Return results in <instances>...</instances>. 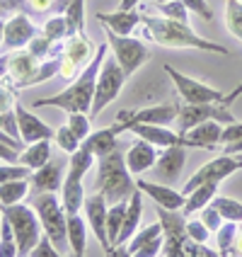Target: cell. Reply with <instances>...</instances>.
<instances>
[{"mask_svg": "<svg viewBox=\"0 0 242 257\" xmlns=\"http://www.w3.org/2000/svg\"><path fill=\"white\" fill-rule=\"evenodd\" d=\"M109 44L104 42L97 46V54L92 56V61L87 63L85 68L80 71L78 78H73L71 85L66 90H61L58 95H49L42 100H34L32 107L34 109H42V107H58V109H66V112H92V100H95V87H97V75L102 71V63L109 54Z\"/></svg>", "mask_w": 242, "mask_h": 257, "instance_id": "6da1fadb", "label": "cell"}, {"mask_svg": "<svg viewBox=\"0 0 242 257\" xmlns=\"http://www.w3.org/2000/svg\"><path fill=\"white\" fill-rule=\"evenodd\" d=\"M141 25H143V37L148 42L157 44V46H165V49H194V51H211V54H223V56L230 54L223 44L208 42V39L199 37L196 32H191L189 25L170 20L165 15H160V17L143 15Z\"/></svg>", "mask_w": 242, "mask_h": 257, "instance_id": "7a4b0ae2", "label": "cell"}, {"mask_svg": "<svg viewBox=\"0 0 242 257\" xmlns=\"http://www.w3.org/2000/svg\"><path fill=\"white\" fill-rule=\"evenodd\" d=\"M95 187L102 192L109 204L116 201H128V197L138 189L133 182V172L128 170L124 153L114 148L112 153L97 158V177H95Z\"/></svg>", "mask_w": 242, "mask_h": 257, "instance_id": "3957f363", "label": "cell"}, {"mask_svg": "<svg viewBox=\"0 0 242 257\" xmlns=\"http://www.w3.org/2000/svg\"><path fill=\"white\" fill-rule=\"evenodd\" d=\"M97 158L92 156L90 151H85L83 146L71 153L68 158V168H66V180H63V189H61V201L66 214H80L83 204H85V192H83V177L87 175V170L92 168Z\"/></svg>", "mask_w": 242, "mask_h": 257, "instance_id": "277c9868", "label": "cell"}, {"mask_svg": "<svg viewBox=\"0 0 242 257\" xmlns=\"http://www.w3.org/2000/svg\"><path fill=\"white\" fill-rule=\"evenodd\" d=\"M0 211L10 221V226H13V230H15L20 257L32 255L34 245L39 243V238L44 235V228H42V221H39L37 209L20 201V204H13V206H0Z\"/></svg>", "mask_w": 242, "mask_h": 257, "instance_id": "5b68a950", "label": "cell"}, {"mask_svg": "<svg viewBox=\"0 0 242 257\" xmlns=\"http://www.w3.org/2000/svg\"><path fill=\"white\" fill-rule=\"evenodd\" d=\"M32 206L39 214L44 233L63 252V245H68V216L63 209V201L58 199V192H37V199Z\"/></svg>", "mask_w": 242, "mask_h": 257, "instance_id": "8992f818", "label": "cell"}, {"mask_svg": "<svg viewBox=\"0 0 242 257\" xmlns=\"http://www.w3.org/2000/svg\"><path fill=\"white\" fill-rule=\"evenodd\" d=\"M179 102L172 100L165 104H153V107H143V109H121L116 114V121L112 124L114 134L119 136L121 131H128L131 124H160V126H172L179 114Z\"/></svg>", "mask_w": 242, "mask_h": 257, "instance_id": "52a82bcc", "label": "cell"}, {"mask_svg": "<svg viewBox=\"0 0 242 257\" xmlns=\"http://www.w3.org/2000/svg\"><path fill=\"white\" fill-rule=\"evenodd\" d=\"M126 73L124 68L119 66V61L107 56L104 58V63H102V71L97 75V87H95V100H92V116H100L104 112V107L109 104V102H114L119 97V92H121V87L126 83Z\"/></svg>", "mask_w": 242, "mask_h": 257, "instance_id": "ba28073f", "label": "cell"}, {"mask_svg": "<svg viewBox=\"0 0 242 257\" xmlns=\"http://www.w3.org/2000/svg\"><path fill=\"white\" fill-rule=\"evenodd\" d=\"M104 37H107V44H109L112 54H114V58L119 61V66L124 68L126 75H133L150 58L148 46L141 39L131 37V34H116L112 29H104Z\"/></svg>", "mask_w": 242, "mask_h": 257, "instance_id": "9c48e42d", "label": "cell"}, {"mask_svg": "<svg viewBox=\"0 0 242 257\" xmlns=\"http://www.w3.org/2000/svg\"><path fill=\"white\" fill-rule=\"evenodd\" d=\"M157 221L162 226V235H165V245H162V252L160 255L165 257H179L184 255V243L189 240L186 235V216L182 214V209L172 211V209H165V206H157Z\"/></svg>", "mask_w": 242, "mask_h": 257, "instance_id": "30bf717a", "label": "cell"}, {"mask_svg": "<svg viewBox=\"0 0 242 257\" xmlns=\"http://www.w3.org/2000/svg\"><path fill=\"white\" fill-rule=\"evenodd\" d=\"M223 121V124H230L235 121V116L230 112L223 102H203V104H189L184 102L179 107V114H177V121H174V128L182 134L186 128L196 126V124H203V121Z\"/></svg>", "mask_w": 242, "mask_h": 257, "instance_id": "8fae6325", "label": "cell"}, {"mask_svg": "<svg viewBox=\"0 0 242 257\" xmlns=\"http://www.w3.org/2000/svg\"><path fill=\"white\" fill-rule=\"evenodd\" d=\"M242 168L240 158L237 156H228V153H220L218 158H213V160H208V163H203L199 170L194 172L189 180H186V185L182 187V194H189V192H194L196 187L206 185V182H223L225 177H230L232 172H237Z\"/></svg>", "mask_w": 242, "mask_h": 257, "instance_id": "7c38bea8", "label": "cell"}, {"mask_svg": "<svg viewBox=\"0 0 242 257\" xmlns=\"http://www.w3.org/2000/svg\"><path fill=\"white\" fill-rule=\"evenodd\" d=\"M165 71L170 75V80L174 83V90L179 92V97L189 104H203V102H223L225 97V92L223 90H215V87L206 85V83H201V80H194V78H189L184 73L174 71L170 63H165Z\"/></svg>", "mask_w": 242, "mask_h": 257, "instance_id": "4fadbf2b", "label": "cell"}, {"mask_svg": "<svg viewBox=\"0 0 242 257\" xmlns=\"http://www.w3.org/2000/svg\"><path fill=\"white\" fill-rule=\"evenodd\" d=\"M165 245V235H162V226L160 221L145 226V228L136 230L133 238L126 243V247H114L112 255H131V257H155L162 252Z\"/></svg>", "mask_w": 242, "mask_h": 257, "instance_id": "5bb4252c", "label": "cell"}, {"mask_svg": "<svg viewBox=\"0 0 242 257\" xmlns=\"http://www.w3.org/2000/svg\"><path fill=\"white\" fill-rule=\"evenodd\" d=\"M83 209H85L87 226H90V230L95 233V238L100 240L102 250H104L107 255H112L114 247H112L109 235H107V211H109V201H107V197H104L102 192H95V194L85 197Z\"/></svg>", "mask_w": 242, "mask_h": 257, "instance_id": "9a60e30c", "label": "cell"}, {"mask_svg": "<svg viewBox=\"0 0 242 257\" xmlns=\"http://www.w3.org/2000/svg\"><path fill=\"white\" fill-rule=\"evenodd\" d=\"M184 160H186V151L182 146H167L157 153L155 165L150 168L153 170V180L162 182V185H177V180L182 177L184 170Z\"/></svg>", "mask_w": 242, "mask_h": 257, "instance_id": "2e32d148", "label": "cell"}, {"mask_svg": "<svg viewBox=\"0 0 242 257\" xmlns=\"http://www.w3.org/2000/svg\"><path fill=\"white\" fill-rule=\"evenodd\" d=\"M39 32L34 27V22L29 20V15L25 13H13L8 20H5V42L3 46L10 49V51H17V49H27V44L37 37Z\"/></svg>", "mask_w": 242, "mask_h": 257, "instance_id": "e0dca14e", "label": "cell"}, {"mask_svg": "<svg viewBox=\"0 0 242 257\" xmlns=\"http://www.w3.org/2000/svg\"><path fill=\"white\" fill-rule=\"evenodd\" d=\"M223 121H203V124H196V126L182 131V139H184V148H203V151H213L220 146V139H223Z\"/></svg>", "mask_w": 242, "mask_h": 257, "instance_id": "ac0fdd59", "label": "cell"}, {"mask_svg": "<svg viewBox=\"0 0 242 257\" xmlns=\"http://www.w3.org/2000/svg\"><path fill=\"white\" fill-rule=\"evenodd\" d=\"M15 114H17V126H20V139L22 143H34L42 139H54L56 128H51L46 121H42L34 112H29L27 107L15 104Z\"/></svg>", "mask_w": 242, "mask_h": 257, "instance_id": "d6986e66", "label": "cell"}, {"mask_svg": "<svg viewBox=\"0 0 242 257\" xmlns=\"http://www.w3.org/2000/svg\"><path fill=\"white\" fill-rule=\"evenodd\" d=\"M136 187L141 189L143 194H148L157 206H165V209H172V211H177V209L184 206L186 197L182 194V189H174L172 185H162V182H155V180H143V177H138Z\"/></svg>", "mask_w": 242, "mask_h": 257, "instance_id": "ffe728a7", "label": "cell"}, {"mask_svg": "<svg viewBox=\"0 0 242 257\" xmlns=\"http://www.w3.org/2000/svg\"><path fill=\"white\" fill-rule=\"evenodd\" d=\"M39 58L29 51H10V68H8V80L15 85V90L29 87L32 75L39 68Z\"/></svg>", "mask_w": 242, "mask_h": 257, "instance_id": "44dd1931", "label": "cell"}, {"mask_svg": "<svg viewBox=\"0 0 242 257\" xmlns=\"http://www.w3.org/2000/svg\"><path fill=\"white\" fill-rule=\"evenodd\" d=\"M66 168L61 160H49L46 165H42L39 170H32L29 182L37 192H61L63 189V180H66Z\"/></svg>", "mask_w": 242, "mask_h": 257, "instance_id": "7402d4cb", "label": "cell"}, {"mask_svg": "<svg viewBox=\"0 0 242 257\" xmlns=\"http://www.w3.org/2000/svg\"><path fill=\"white\" fill-rule=\"evenodd\" d=\"M124 158H126L128 170L133 172L136 177H141L143 172H148L153 165H155L157 146H153L150 141H145V139H141V136H138L136 141L131 143V148L124 153Z\"/></svg>", "mask_w": 242, "mask_h": 257, "instance_id": "603a6c76", "label": "cell"}, {"mask_svg": "<svg viewBox=\"0 0 242 257\" xmlns=\"http://www.w3.org/2000/svg\"><path fill=\"white\" fill-rule=\"evenodd\" d=\"M128 131H133L136 136L150 141L157 148H167V146H182L184 148V139L177 128L172 131L170 126H160V124H131Z\"/></svg>", "mask_w": 242, "mask_h": 257, "instance_id": "cb8c5ba5", "label": "cell"}, {"mask_svg": "<svg viewBox=\"0 0 242 257\" xmlns=\"http://www.w3.org/2000/svg\"><path fill=\"white\" fill-rule=\"evenodd\" d=\"M97 51H95V46H92V42L85 37V32H78V34H71L66 42H63V56L71 58L73 63L83 71L87 63L92 61V56H95Z\"/></svg>", "mask_w": 242, "mask_h": 257, "instance_id": "d4e9b609", "label": "cell"}, {"mask_svg": "<svg viewBox=\"0 0 242 257\" xmlns=\"http://www.w3.org/2000/svg\"><path fill=\"white\" fill-rule=\"evenodd\" d=\"M97 22H102L107 29H112L116 34H131L136 25H141L143 15L136 10H116V13H95Z\"/></svg>", "mask_w": 242, "mask_h": 257, "instance_id": "484cf974", "label": "cell"}, {"mask_svg": "<svg viewBox=\"0 0 242 257\" xmlns=\"http://www.w3.org/2000/svg\"><path fill=\"white\" fill-rule=\"evenodd\" d=\"M143 216V192L136 189L131 197H128V206H126V216H124V226H121V233H119V240L116 245H126L133 233L138 230V223H141Z\"/></svg>", "mask_w": 242, "mask_h": 257, "instance_id": "4316f807", "label": "cell"}, {"mask_svg": "<svg viewBox=\"0 0 242 257\" xmlns=\"http://www.w3.org/2000/svg\"><path fill=\"white\" fill-rule=\"evenodd\" d=\"M80 146H83L85 151H90L95 158H102V156H107V153H112L114 148H119V146H116V134L112 126L90 131V136H87Z\"/></svg>", "mask_w": 242, "mask_h": 257, "instance_id": "83f0119b", "label": "cell"}, {"mask_svg": "<svg viewBox=\"0 0 242 257\" xmlns=\"http://www.w3.org/2000/svg\"><path fill=\"white\" fill-rule=\"evenodd\" d=\"M218 194V182H206V185L196 187L194 192H189L184 199V206H182V214L184 216H194L199 214L203 206H208L213 197Z\"/></svg>", "mask_w": 242, "mask_h": 257, "instance_id": "f1b7e54d", "label": "cell"}, {"mask_svg": "<svg viewBox=\"0 0 242 257\" xmlns=\"http://www.w3.org/2000/svg\"><path fill=\"white\" fill-rule=\"evenodd\" d=\"M49 160H51V139H42V141L27 143V148L20 151V163L32 168V170H39Z\"/></svg>", "mask_w": 242, "mask_h": 257, "instance_id": "f546056e", "label": "cell"}, {"mask_svg": "<svg viewBox=\"0 0 242 257\" xmlns=\"http://www.w3.org/2000/svg\"><path fill=\"white\" fill-rule=\"evenodd\" d=\"M68 216V214H66ZM68 245H71V255H85L87 245V223L83 221L80 214L68 216Z\"/></svg>", "mask_w": 242, "mask_h": 257, "instance_id": "4dcf8cb0", "label": "cell"}, {"mask_svg": "<svg viewBox=\"0 0 242 257\" xmlns=\"http://www.w3.org/2000/svg\"><path fill=\"white\" fill-rule=\"evenodd\" d=\"M237 223L235 221H223V226L215 230V255H237Z\"/></svg>", "mask_w": 242, "mask_h": 257, "instance_id": "1f68e13d", "label": "cell"}, {"mask_svg": "<svg viewBox=\"0 0 242 257\" xmlns=\"http://www.w3.org/2000/svg\"><path fill=\"white\" fill-rule=\"evenodd\" d=\"M29 177H20V180H10L0 185V206H13L20 204L29 194Z\"/></svg>", "mask_w": 242, "mask_h": 257, "instance_id": "d6a6232c", "label": "cell"}, {"mask_svg": "<svg viewBox=\"0 0 242 257\" xmlns=\"http://www.w3.org/2000/svg\"><path fill=\"white\" fill-rule=\"evenodd\" d=\"M126 206H128V201L109 204V211H107V235H109L112 247L119 240V233H121V226H124V216H126Z\"/></svg>", "mask_w": 242, "mask_h": 257, "instance_id": "836d02e7", "label": "cell"}, {"mask_svg": "<svg viewBox=\"0 0 242 257\" xmlns=\"http://www.w3.org/2000/svg\"><path fill=\"white\" fill-rule=\"evenodd\" d=\"M225 27L237 42H242V0H225Z\"/></svg>", "mask_w": 242, "mask_h": 257, "instance_id": "e575fe53", "label": "cell"}, {"mask_svg": "<svg viewBox=\"0 0 242 257\" xmlns=\"http://www.w3.org/2000/svg\"><path fill=\"white\" fill-rule=\"evenodd\" d=\"M42 34H46V37H49V39H54V42H66V39H68V34H71L66 15H54V17H49V20L44 22Z\"/></svg>", "mask_w": 242, "mask_h": 257, "instance_id": "d590c367", "label": "cell"}, {"mask_svg": "<svg viewBox=\"0 0 242 257\" xmlns=\"http://www.w3.org/2000/svg\"><path fill=\"white\" fill-rule=\"evenodd\" d=\"M213 204L215 209L220 211V216L225 218V221H235V223H242V201L237 199H230V197H213Z\"/></svg>", "mask_w": 242, "mask_h": 257, "instance_id": "8d00e7d4", "label": "cell"}, {"mask_svg": "<svg viewBox=\"0 0 242 257\" xmlns=\"http://www.w3.org/2000/svg\"><path fill=\"white\" fill-rule=\"evenodd\" d=\"M83 8H85V0H71L68 3V8H66V20H68V29H71V34H78V32H85V13H83ZM68 34V37H71Z\"/></svg>", "mask_w": 242, "mask_h": 257, "instance_id": "74e56055", "label": "cell"}, {"mask_svg": "<svg viewBox=\"0 0 242 257\" xmlns=\"http://www.w3.org/2000/svg\"><path fill=\"white\" fill-rule=\"evenodd\" d=\"M17 238L10 226V221L3 216V226H0V257H17Z\"/></svg>", "mask_w": 242, "mask_h": 257, "instance_id": "f35d334b", "label": "cell"}, {"mask_svg": "<svg viewBox=\"0 0 242 257\" xmlns=\"http://www.w3.org/2000/svg\"><path fill=\"white\" fill-rule=\"evenodd\" d=\"M54 141H56L58 148H61L63 153H68V156H71V153H75V151L80 148V143H83L80 139H78V136H75V131H73L68 124H63V126L56 128V136H54Z\"/></svg>", "mask_w": 242, "mask_h": 257, "instance_id": "ab89813d", "label": "cell"}, {"mask_svg": "<svg viewBox=\"0 0 242 257\" xmlns=\"http://www.w3.org/2000/svg\"><path fill=\"white\" fill-rule=\"evenodd\" d=\"M29 175H32V168H27V165L0 160V185L10 182V180H20V177H29Z\"/></svg>", "mask_w": 242, "mask_h": 257, "instance_id": "60d3db41", "label": "cell"}, {"mask_svg": "<svg viewBox=\"0 0 242 257\" xmlns=\"http://www.w3.org/2000/svg\"><path fill=\"white\" fill-rule=\"evenodd\" d=\"M66 124L75 131V136H78L80 141H85L87 136H90V114H87V112H68Z\"/></svg>", "mask_w": 242, "mask_h": 257, "instance_id": "b9f144b4", "label": "cell"}, {"mask_svg": "<svg viewBox=\"0 0 242 257\" xmlns=\"http://www.w3.org/2000/svg\"><path fill=\"white\" fill-rule=\"evenodd\" d=\"M160 8V13L165 15V17H170V20H177V22H189V8H186L182 0H167V3H162V5H157Z\"/></svg>", "mask_w": 242, "mask_h": 257, "instance_id": "7bdbcfd3", "label": "cell"}, {"mask_svg": "<svg viewBox=\"0 0 242 257\" xmlns=\"http://www.w3.org/2000/svg\"><path fill=\"white\" fill-rule=\"evenodd\" d=\"M186 235L191 238V240H196V243H208V238H211V228L201 221V218H191V216H186Z\"/></svg>", "mask_w": 242, "mask_h": 257, "instance_id": "ee69618b", "label": "cell"}, {"mask_svg": "<svg viewBox=\"0 0 242 257\" xmlns=\"http://www.w3.org/2000/svg\"><path fill=\"white\" fill-rule=\"evenodd\" d=\"M199 218L203 221V223H206V226H208V228H211V233H215V230H218L220 226H223V221H225V218L220 216V211L215 209L213 204L203 206V209L199 211Z\"/></svg>", "mask_w": 242, "mask_h": 257, "instance_id": "f6af8a7d", "label": "cell"}, {"mask_svg": "<svg viewBox=\"0 0 242 257\" xmlns=\"http://www.w3.org/2000/svg\"><path fill=\"white\" fill-rule=\"evenodd\" d=\"M61 255H63V252L51 243V238H49L46 233L39 238V243L34 245V250H32V257H61Z\"/></svg>", "mask_w": 242, "mask_h": 257, "instance_id": "bcb514c9", "label": "cell"}, {"mask_svg": "<svg viewBox=\"0 0 242 257\" xmlns=\"http://www.w3.org/2000/svg\"><path fill=\"white\" fill-rule=\"evenodd\" d=\"M186 8H189V13L199 15L201 20H206V22H211L213 20V10L208 8V3L206 0H182Z\"/></svg>", "mask_w": 242, "mask_h": 257, "instance_id": "7dc6e473", "label": "cell"}, {"mask_svg": "<svg viewBox=\"0 0 242 257\" xmlns=\"http://www.w3.org/2000/svg\"><path fill=\"white\" fill-rule=\"evenodd\" d=\"M27 5L34 13H46V10H51L54 0H27Z\"/></svg>", "mask_w": 242, "mask_h": 257, "instance_id": "c3c4849f", "label": "cell"}, {"mask_svg": "<svg viewBox=\"0 0 242 257\" xmlns=\"http://www.w3.org/2000/svg\"><path fill=\"white\" fill-rule=\"evenodd\" d=\"M240 95H242V83H240L237 87H235L232 92H225V97H223V104H225V107H230V104H235V100H237Z\"/></svg>", "mask_w": 242, "mask_h": 257, "instance_id": "681fc988", "label": "cell"}, {"mask_svg": "<svg viewBox=\"0 0 242 257\" xmlns=\"http://www.w3.org/2000/svg\"><path fill=\"white\" fill-rule=\"evenodd\" d=\"M8 68H10V54H5V56H0V80L8 75Z\"/></svg>", "mask_w": 242, "mask_h": 257, "instance_id": "f907efd6", "label": "cell"}, {"mask_svg": "<svg viewBox=\"0 0 242 257\" xmlns=\"http://www.w3.org/2000/svg\"><path fill=\"white\" fill-rule=\"evenodd\" d=\"M15 5H17L15 0H0V17L5 13H10V10H15Z\"/></svg>", "mask_w": 242, "mask_h": 257, "instance_id": "816d5d0a", "label": "cell"}, {"mask_svg": "<svg viewBox=\"0 0 242 257\" xmlns=\"http://www.w3.org/2000/svg\"><path fill=\"white\" fill-rule=\"evenodd\" d=\"M141 0H121V5H119V10H136V5H138Z\"/></svg>", "mask_w": 242, "mask_h": 257, "instance_id": "f5cc1de1", "label": "cell"}, {"mask_svg": "<svg viewBox=\"0 0 242 257\" xmlns=\"http://www.w3.org/2000/svg\"><path fill=\"white\" fill-rule=\"evenodd\" d=\"M5 42V20L0 17V44Z\"/></svg>", "mask_w": 242, "mask_h": 257, "instance_id": "db71d44e", "label": "cell"}, {"mask_svg": "<svg viewBox=\"0 0 242 257\" xmlns=\"http://www.w3.org/2000/svg\"><path fill=\"white\" fill-rule=\"evenodd\" d=\"M237 252H242V230L237 233Z\"/></svg>", "mask_w": 242, "mask_h": 257, "instance_id": "11a10c76", "label": "cell"}, {"mask_svg": "<svg viewBox=\"0 0 242 257\" xmlns=\"http://www.w3.org/2000/svg\"><path fill=\"white\" fill-rule=\"evenodd\" d=\"M153 3H155V5H162V3H167V0H153Z\"/></svg>", "mask_w": 242, "mask_h": 257, "instance_id": "9f6ffc18", "label": "cell"}, {"mask_svg": "<svg viewBox=\"0 0 242 257\" xmlns=\"http://www.w3.org/2000/svg\"><path fill=\"white\" fill-rule=\"evenodd\" d=\"M0 226H3V211H0Z\"/></svg>", "mask_w": 242, "mask_h": 257, "instance_id": "6f0895ef", "label": "cell"}, {"mask_svg": "<svg viewBox=\"0 0 242 257\" xmlns=\"http://www.w3.org/2000/svg\"><path fill=\"white\" fill-rule=\"evenodd\" d=\"M237 158H240V163H242V153H237Z\"/></svg>", "mask_w": 242, "mask_h": 257, "instance_id": "680465c9", "label": "cell"}]
</instances>
